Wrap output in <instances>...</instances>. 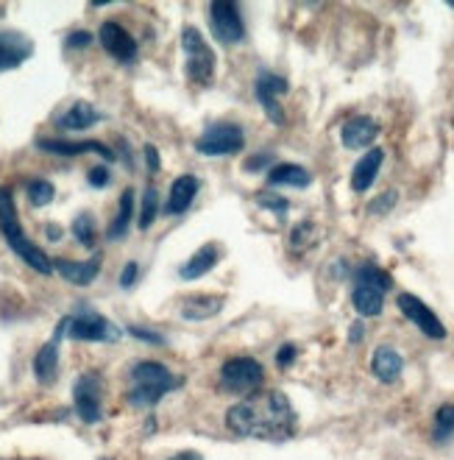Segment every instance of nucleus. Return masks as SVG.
Returning <instances> with one entry per match:
<instances>
[{"instance_id": "obj_1", "label": "nucleus", "mask_w": 454, "mask_h": 460, "mask_svg": "<svg viewBox=\"0 0 454 460\" xmlns=\"http://www.w3.org/2000/svg\"><path fill=\"white\" fill-rule=\"evenodd\" d=\"M226 427L240 438L287 441L296 436L299 416L282 391H257L226 411Z\"/></svg>"}, {"instance_id": "obj_2", "label": "nucleus", "mask_w": 454, "mask_h": 460, "mask_svg": "<svg viewBox=\"0 0 454 460\" xmlns=\"http://www.w3.org/2000/svg\"><path fill=\"white\" fill-rule=\"evenodd\" d=\"M184 385V376L173 374L165 363L140 360L128 371V391L126 399L131 408H153L159 399Z\"/></svg>"}, {"instance_id": "obj_3", "label": "nucleus", "mask_w": 454, "mask_h": 460, "mask_svg": "<svg viewBox=\"0 0 454 460\" xmlns=\"http://www.w3.org/2000/svg\"><path fill=\"white\" fill-rule=\"evenodd\" d=\"M0 234H4L6 246L29 265L34 268L37 274L48 277L53 274V260L39 249L34 246V240L22 232V224H20V212H17V204H14V193L12 187H0Z\"/></svg>"}, {"instance_id": "obj_4", "label": "nucleus", "mask_w": 454, "mask_h": 460, "mask_svg": "<svg viewBox=\"0 0 454 460\" xmlns=\"http://www.w3.org/2000/svg\"><path fill=\"white\" fill-rule=\"evenodd\" d=\"M393 279L377 262H362L352 274V305L360 318H380Z\"/></svg>"}, {"instance_id": "obj_5", "label": "nucleus", "mask_w": 454, "mask_h": 460, "mask_svg": "<svg viewBox=\"0 0 454 460\" xmlns=\"http://www.w3.org/2000/svg\"><path fill=\"white\" fill-rule=\"evenodd\" d=\"M181 50H184V70L187 78L198 87H209L215 81V70H218V57L215 50L209 48V42L204 40V34L196 29V25H184L181 29Z\"/></svg>"}, {"instance_id": "obj_6", "label": "nucleus", "mask_w": 454, "mask_h": 460, "mask_svg": "<svg viewBox=\"0 0 454 460\" xmlns=\"http://www.w3.org/2000/svg\"><path fill=\"white\" fill-rule=\"evenodd\" d=\"M243 148H246V128L231 120H218L206 126L196 140V151L201 156H234Z\"/></svg>"}, {"instance_id": "obj_7", "label": "nucleus", "mask_w": 454, "mask_h": 460, "mask_svg": "<svg viewBox=\"0 0 454 460\" xmlns=\"http://www.w3.org/2000/svg\"><path fill=\"white\" fill-rule=\"evenodd\" d=\"M65 338L73 341H84V343H112L118 341L120 330L109 318H103L95 310H78L73 315H65Z\"/></svg>"}, {"instance_id": "obj_8", "label": "nucleus", "mask_w": 454, "mask_h": 460, "mask_svg": "<svg viewBox=\"0 0 454 460\" xmlns=\"http://www.w3.org/2000/svg\"><path fill=\"white\" fill-rule=\"evenodd\" d=\"M209 14V31L215 37L218 45L223 48H237L246 40V22H243V12H240L237 4L231 0H215L206 9Z\"/></svg>"}, {"instance_id": "obj_9", "label": "nucleus", "mask_w": 454, "mask_h": 460, "mask_svg": "<svg viewBox=\"0 0 454 460\" xmlns=\"http://www.w3.org/2000/svg\"><path fill=\"white\" fill-rule=\"evenodd\" d=\"M265 380V368L254 358H229L221 366V388L229 394H257Z\"/></svg>"}, {"instance_id": "obj_10", "label": "nucleus", "mask_w": 454, "mask_h": 460, "mask_svg": "<svg viewBox=\"0 0 454 460\" xmlns=\"http://www.w3.org/2000/svg\"><path fill=\"white\" fill-rule=\"evenodd\" d=\"M73 408L84 424H98L103 416V380L98 371H84L73 385Z\"/></svg>"}, {"instance_id": "obj_11", "label": "nucleus", "mask_w": 454, "mask_h": 460, "mask_svg": "<svg viewBox=\"0 0 454 460\" xmlns=\"http://www.w3.org/2000/svg\"><path fill=\"white\" fill-rule=\"evenodd\" d=\"M396 307H398V313H402L413 327L423 335V338H430V341H446V323L438 318V313L426 305V302H421L418 296H413V293H398L396 296Z\"/></svg>"}, {"instance_id": "obj_12", "label": "nucleus", "mask_w": 454, "mask_h": 460, "mask_svg": "<svg viewBox=\"0 0 454 460\" xmlns=\"http://www.w3.org/2000/svg\"><path fill=\"white\" fill-rule=\"evenodd\" d=\"M287 93V78H282L279 73L268 70V67H259L254 75V98L259 101V106L268 115V120L274 126L284 123V112H282V103L279 98Z\"/></svg>"}, {"instance_id": "obj_13", "label": "nucleus", "mask_w": 454, "mask_h": 460, "mask_svg": "<svg viewBox=\"0 0 454 460\" xmlns=\"http://www.w3.org/2000/svg\"><path fill=\"white\" fill-rule=\"evenodd\" d=\"M98 40H100V48L109 53L112 59H118L120 65L137 62L140 45H137L135 37H131V31L126 29V25H120L118 20H103L100 31H98Z\"/></svg>"}, {"instance_id": "obj_14", "label": "nucleus", "mask_w": 454, "mask_h": 460, "mask_svg": "<svg viewBox=\"0 0 454 460\" xmlns=\"http://www.w3.org/2000/svg\"><path fill=\"white\" fill-rule=\"evenodd\" d=\"M380 137V123L371 115H352L340 126V143L349 151H371L373 140Z\"/></svg>"}, {"instance_id": "obj_15", "label": "nucleus", "mask_w": 454, "mask_h": 460, "mask_svg": "<svg viewBox=\"0 0 454 460\" xmlns=\"http://www.w3.org/2000/svg\"><path fill=\"white\" fill-rule=\"evenodd\" d=\"M34 57V42L12 29H0V73L17 70Z\"/></svg>"}, {"instance_id": "obj_16", "label": "nucleus", "mask_w": 454, "mask_h": 460, "mask_svg": "<svg viewBox=\"0 0 454 460\" xmlns=\"http://www.w3.org/2000/svg\"><path fill=\"white\" fill-rule=\"evenodd\" d=\"M371 374L377 376L382 385H396L405 374V358L402 351L390 343H380L371 355Z\"/></svg>"}, {"instance_id": "obj_17", "label": "nucleus", "mask_w": 454, "mask_h": 460, "mask_svg": "<svg viewBox=\"0 0 454 460\" xmlns=\"http://www.w3.org/2000/svg\"><path fill=\"white\" fill-rule=\"evenodd\" d=\"M37 148L45 151V154H53V156H82V154H98L103 156L106 162H115V151L109 146H103L98 140H48V137H39L37 140Z\"/></svg>"}, {"instance_id": "obj_18", "label": "nucleus", "mask_w": 454, "mask_h": 460, "mask_svg": "<svg viewBox=\"0 0 454 460\" xmlns=\"http://www.w3.org/2000/svg\"><path fill=\"white\" fill-rule=\"evenodd\" d=\"M100 265H103L100 252L92 254L90 260H82V262H78V260H65V257L53 260V270H57L62 279H67L70 285H78V288L92 285L98 279V274H100Z\"/></svg>"}, {"instance_id": "obj_19", "label": "nucleus", "mask_w": 454, "mask_h": 460, "mask_svg": "<svg viewBox=\"0 0 454 460\" xmlns=\"http://www.w3.org/2000/svg\"><path fill=\"white\" fill-rule=\"evenodd\" d=\"M198 190H201V179L196 173H181V176H176L173 184H170V193H168V201H165L162 212L170 215V218H179V215H184L187 209L193 207Z\"/></svg>"}, {"instance_id": "obj_20", "label": "nucleus", "mask_w": 454, "mask_h": 460, "mask_svg": "<svg viewBox=\"0 0 454 460\" xmlns=\"http://www.w3.org/2000/svg\"><path fill=\"white\" fill-rule=\"evenodd\" d=\"M62 338H65V321H59L53 338L48 343H42L39 351L34 355V376L42 385H50L59 374V343H62Z\"/></svg>"}, {"instance_id": "obj_21", "label": "nucleus", "mask_w": 454, "mask_h": 460, "mask_svg": "<svg viewBox=\"0 0 454 460\" xmlns=\"http://www.w3.org/2000/svg\"><path fill=\"white\" fill-rule=\"evenodd\" d=\"M103 120V112L90 101H73L62 115H57V126L62 131H87Z\"/></svg>"}, {"instance_id": "obj_22", "label": "nucleus", "mask_w": 454, "mask_h": 460, "mask_svg": "<svg viewBox=\"0 0 454 460\" xmlns=\"http://www.w3.org/2000/svg\"><path fill=\"white\" fill-rule=\"evenodd\" d=\"M385 165V151L382 148H371L365 151L360 159H357V165L352 171V190L354 193H368L373 181L380 179V171Z\"/></svg>"}, {"instance_id": "obj_23", "label": "nucleus", "mask_w": 454, "mask_h": 460, "mask_svg": "<svg viewBox=\"0 0 454 460\" xmlns=\"http://www.w3.org/2000/svg\"><path fill=\"white\" fill-rule=\"evenodd\" d=\"M218 260H221L218 243H204V246L179 268V279H184V282L204 279V277L209 274V270L218 265Z\"/></svg>"}, {"instance_id": "obj_24", "label": "nucleus", "mask_w": 454, "mask_h": 460, "mask_svg": "<svg viewBox=\"0 0 454 460\" xmlns=\"http://www.w3.org/2000/svg\"><path fill=\"white\" fill-rule=\"evenodd\" d=\"M268 187L271 190H279V187H296V190H304V187L312 184V173L304 165H296V162H276V165L268 171Z\"/></svg>"}, {"instance_id": "obj_25", "label": "nucleus", "mask_w": 454, "mask_h": 460, "mask_svg": "<svg viewBox=\"0 0 454 460\" xmlns=\"http://www.w3.org/2000/svg\"><path fill=\"white\" fill-rule=\"evenodd\" d=\"M226 299L223 296H209V293H198V296H187L181 302V318L184 321H209L215 318L223 310Z\"/></svg>"}, {"instance_id": "obj_26", "label": "nucleus", "mask_w": 454, "mask_h": 460, "mask_svg": "<svg viewBox=\"0 0 454 460\" xmlns=\"http://www.w3.org/2000/svg\"><path fill=\"white\" fill-rule=\"evenodd\" d=\"M131 215H135V190H131V187H126L123 196H120V204H118L115 218H112L109 229H106V237H109V240L126 237V232H128V226H131Z\"/></svg>"}, {"instance_id": "obj_27", "label": "nucleus", "mask_w": 454, "mask_h": 460, "mask_svg": "<svg viewBox=\"0 0 454 460\" xmlns=\"http://www.w3.org/2000/svg\"><path fill=\"white\" fill-rule=\"evenodd\" d=\"M454 438V402H443L432 416V441L449 444Z\"/></svg>"}, {"instance_id": "obj_28", "label": "nucleus", "mask_w": 454, "mask_h": 460, "mask_svg": "<svg viewBox=\"0 0 454 460\" xmlns=\"http://www.w3.org/2000/svg\"><path fill=\"white\" fill-rule=\"evenodd\" d=\"M159 209H162V204H159V190L151 184V187H145L143 201H140V215H137V226H140L143 232L153 226Z\"/></svg>"}, {"instance_id": "obj_29", "label": "nucleus", "mask_w": 454, "mask_h": 460, "mask_svg": "<svg viewBox=\"0 0 454 460\" xmlns=\"http://www.w3.org/2000/svg\"><path fill=\"white\" fill-rule=\"evenodd\" d=\"M25 193H29V201L34 207H48L53 201V196H57V187H53L48 179H31L29 184H25Z\"/></svg>"}, {"instance_id": "obj_30", "label": "nucleus", "mask_w": 454, "mask_h": 460, "mask_svg": "<svg viewBox=\"0 0 454 460\" xmlns=\"http://www.w3.org/2000/svg\"><path fill=\"white\" fill-rule=\"evenodd\" d=\"M73 237L82 243V246H87V249L95 246V218H92L90 212H82L73 221Z\"/></svg>"}, {"instance_id": "obj_31", "label": "nucleus", "mask_w": 454, "mask_h": 460, "mask_svg": "<svg viewBox=\"0 0 454 460\" xmlns=\"http://www.w3.org/2000/svg\"><path fill=\"white\" fill-rule=\"evenodd\" d=\"M312 221H299L296 226H292V232H290V249H292V254H299V252H304L310 243H312Z\"/></svg>"}, {"instance_id": "obj_32", "label": "nucleus", "mask_w": 454, "mask_h": 460, "mask_svg": "<svg viewBox=\"0 0 454 460\" xmlns=\"http://www.w3.org/2000/svg\"><path fill=\"white\" fill-rule=\"evenodd\" d=\"M257 204L262 209H271L274 215H284L290 209V201L284 196H276V193H259L257 196Z\"/></svg>"}, {"instance_id": "obj_33", "label": "nucleus", "mask_w": 454, "mask_h": 460, "mask_svg": "<svg viewBox=\"0 0 454 460\" xmlns=\"http://www.w3.org/2000/svg\"><path fill=\"white\" fill-rule=\"evenodd\" d=\"M396 201H398V193H396V190H388V193H382L380 199H373V201H371L368 212H371V215H388V212L396 207Z\"/></svg>"}, {"instance_id": "obj_34", "label": "nucleus", "mask_w": 454, "mask_h": 460, "mask_svg": "<svg viewBox=\"0 0 454 460\" xmlns=\"http://www.w3.org/2000/svg\"><path fill=\"white\" fill-rule=\"evenodd\" d=\"M128 335H135L137 341H143V343H151V346H165L168 341L159 335V332H153V330H145V327H137V323H131V327L126 330Z\"/></svg>"}, {"instance_id": "obj_35", "label": "nucleus", "mask_w": 454, "mask_h": 460, "mask_svg": "<svg viewBox=\"0 0 454 460\" xmlns=\"http://www.w3.org/2000/svg\"><path fill=\"white\" fill-rule=\"evenodd\" d=\"M137 279H140V265L137 262H126L123 270H120V277H118V285L123 290H131V288L137 285Z\"/></svg>"}, {"instance_id": "obj_36", "label": "nucleus", "mask_w": 454, "mask_h": 460, "mask_svg": "<svg viewBox=\"0 0 454 460\" xmlns=\"http://www.w3.org/2000/svg\"><path fill=\"white\" fill-rule=\"evenodd\" d=\"M296 358H299V346L296 343H282L276 349V366L279 368H290L292 363H296Z\"/></svg>"}, {"instance_id": "obj_37", "label": "nucleus", "mask_w": 454, "mask_h": 460, "mask_svg": "<svg viewBox=\"0 0 454 460\" xmlns=\"http://www.w3.org/2000/svg\"><path fill=\"white\" fill-rule=\"evenodd\" d=\"M87 181H90V187H95V190H103V187H109V181H112V173H109V168L95 165V168H90V173H87Z\"/></svg>"}, {"instance_id": "obj_38", "label": "nucleus", "mask_w": 454, "mask_h": 460, "mask_svg": "<svg viewBox=\"0 0 454 460\" xmlns=\"http://www.w3.org/2000/svg\"><path fill=\"white\" fill-rule=\"evenodd\" d=\"M268 165H271V168L276 165L274 154H254L251 159H246V165H243V168H246L249 173H259V171H265Z\"/></svg>"}, {"instance_id": "obj_39", "label": "nucleus", "mask_w": 454, "mask_h": 460, "mask_svg": "<svg viewBox=\"0 0 454 460\" xmlns=\"http://www.w3.org/2000/svg\"><path fill=\"white\" fill-rule=\"evenodd\" d=\"M65 45L73 48V50H84V48L92 45V34L90 31H73V34H67Z\"/></svg>"}, {"instance_id": "obj_40", "label": "nucleus", "mask_w": 454, "mask_h": 460, "mask_svg": "<svg viewBox=\"0 0 454 460\" xmlns=\"http://www.w3.org/2000/svg\"><path fill=\"white\" fill-rule=\"evenodd\" d=\"M145 165H148V171H151V173H156V171H159V165H162V162H159V151H156V146H145Z\"/></svg>"}, {"instance_id": "obj_41", "label": "nucleus", "mask_w": 454, "mask_h": 460, "mask_svg": "<svg viewBox=\"0 0 454 460\" xmlns=\"http://www.w3.org/2000/svg\"><path fill=\"white\" fill-rule=\"evenodd\" d=\"M362 338H365V323L362 321H354L352 327H349V341L352 343H360Z\"/></svg>"}, {"instance_id": "obj_42", "label": "nucleus", "mask_w": 454, "mask_h": 460, "mask_svg": "<svg viewBox=\"0 0 454 460\" xmlns=\"http://www.w3.org/2000/svg\"><path fill=\"white\" fill-rule=\"evenodd\" d=\"M170 460H201L196 452H179V455H173Z\"/></svg>"}, {"instance_id": "obj_43", "label": "nucleus", "mask_w": 454, "mask_h": 460, "mask_svg": "<svg viewBox=\"0 0 454 460\" xmlns=\"http://www.w3.org/2000/svg\"><path fill=\"white\" fill-rule=\"evenodd\" d=\"M48 237H50V240H59V237H62V229H57V226H48Z\"/></svg>"}]
</instances>
